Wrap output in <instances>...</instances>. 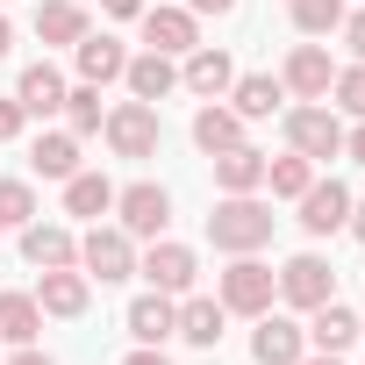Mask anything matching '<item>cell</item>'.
Listing matches in <instances>:
<instances>
[{"instance_id":"obj_22","label":"cell","mask_w":365,"mask_h":365,"mask_svg":"<svg viewBox=\"0 0 365 365\" xmlns=\"http://www.w3.org/2000/svg\"><path fill=\"white\" fill-rule=\"evenodd\" d=\"M65 215H79V222L115 215V179H101V172H72V179H65Z\"/></svg>"},{"instance_id":"obj_34","label":"cell","mask_w":365,"mask_h":365,"mask_svg":"<svg viewBox=\"0 0 365 365\" xmlns=\"http://www.w3.org/2000/svg\"><path fill=\"white\" fill-rule=\"evenodd\" d=\"M336 36H344L351 65H365V8H358V15H344V22H336Z\"/></svg>"},{"instance_id":"obj_30","label":"cell","mask_w":365,"mask_h":365,"mask_svg":"<svg viewBox=\"0 0 365 365\" xmlns=\"http://www.w3.org/2000/svg\"><path fill=\"white\" fill-rule=\"evenodd\" d=\"M58 115H65V129H72V136H93V129L108 122L101 86H86V79H79V86H65V108H58Z\"/></svg>"},{"instance_id":"obj_44","label":"cell","mask_w":365,"mask_h":365,"mask_svg":"<svg viewBox=\"0 0 365 365\" xmlns=\"http://www.w3.org/2000/svg\"><path fill=\"white\" fill-rule=\"evenodd\" d=\"M358 336H365V315H358Z\"/></svg>"},{"instance_id":"obj_6","label":"cell","mask_w":365,"mask_h":365,"mask_svg":"<svg viewBox=\"0 0 365 365\" xmlns=\"http://www.w3.org/2000/svg\"><path fill=\"white\" fill-rule=\"evenodd\" d=\"M279 301H287V308H322V301H336V265H329L322 251L287 258V265H279Z\"/></svg>"},{"instance_id":"obj_39","label":"cell","mask_w":365,"mask_h":365,"mask_svg":"<svg viewBox=\"0 0 365 365\" xmlns=\"http://www.w3.org/2000/svg\"><path fill=\"white\" fill-rule=\"evenodd\" d=\"M8 365H51V351H36V344H15V358Z\"/></svg>"},{"instance_id":"obj_2","label":"cell","mask_w":365,"mask_h":365,"mask_svg":"<svg viewBox=\"0 0 365 365\" xmlns=\"http://www.w3.org/2000/svg\"><path fill=\"white\" fill-rule=\"evenodd\" d=\"M215 301H222V315H265L279 301V272L258 251H244V258H230V272H215Z\"/></svg>"},{"instance_id":"obj_23","label":"cell","mask_w":365,"mask_h":365,"mask_svg":"<svg viewBox=\"0 0 365 365\" xmlns=\"http://www.w3.org/2000/svg\"><path fill=\"white\" fill-rule=\"evenodd\" d=\"M230 101H237V115H244V122H272V115H279V101H287V86H279L272 72H244V79L230 86Z\"/></svg>"},{"instance_id":"obj_38","label":"cell","mask_w":365,"mask_h":365,"mask_svg":"<svg viewBox=\"0 0 365 365\" xmlns=\"http://www.w3.org/2000/svg\"><path fill=\"white\" fill-rule=\"evenodd\" d=\"M344 158H351V165H365V122H358V129H344Z\"/></svg>"},{"instance_id":"obj_25","label":"cell","mask_w":365,"mask_h":365,"mask_svg":"<svg viewBox=\"0 0 365 365\" xmlns=\"http://www.w3.org/2000/svg\"><path fill=\"white\" fill-rule=\"evenodd\" d=\"M172 336H187L194 351H215V344H222V301H201V294L179 301V329H172Z\"/></svg>"},{"instance_id":"obj_13","label":"cell","mask_w":365,"mask_h":365,"mask_svg":"<svg viewBox=\"0 0 365 365\" xmlns=\"http://www.w3.org/2000/svg\"><path fill=\"white\" fill-rule=\"evenodd\" d=\"M86 301H93V279H86L79 265H58V272H43V279H36V308H43V315H58V322H79V315H86Z\"/></svg>"},{"instance_id":"obj_16","label":"cell","mask_w":365,"mask_h":365,"mask_svg":"<svg viewBox=\"0 0 365 365\" xmlns=\"http://www.w3.org/2000/svg\"><path fill=\"white\" fill-rule=\"evenodd\" d=\"M122 329H129V336H136V344H165V336H172V329H179V301H172V294H158V287H150V294H136V301H129V308H122Z\"/></svg>"},{"instance_id":"obj_19","label":"cell","mask_w":365,"mask_h":365,"mask_svg":"<svg viewBox=\"0 0 365 365\" xmlns=\"http://www.w3.org/2000/svg\"><path fill=\"white\" fill-rule=\"evenodd\" d=\"M215 187H222V194H258V187H265V150H251V143L215 150Z\"/></svg>"},{"instance_id":"obj_18","label":"cell","mask_w":365,"mask_h":365,"mask_svg":"<svg viewBox=\"0 0 365 365\" xmlns=\"http://www.w3.org/2000/svg\"><path fill=\"white\" fill-rule=\"evenodd\" d=\"M15 101H22V115H58V108H65V72H58L51 58L22 65V79H15Z\"/></svg>"},{"instance_id":"obj_40","label":"cell","mask_w":365,"mask_h":365,"mask_svg":"<svg viewBox=\"0 0 365 365\" xmlns=\"http://www.w3.org/2000/svg\"><path fill=\"white\" fill-rule=\"evenodd\" d=\"M187 8H194V15H230L237 0H187Z\"/></svg>"},{"instance_id":"obj_8","label":"cell","mask_w":365,"mask_h":365,"mask_svg":"<svg viewBox=\"0 0 365 365\" xmlns=\"http://www.w3.org/2000/svg\"><path fill=\"white\" fill-rule=\"evenodd\" d=\"M115 222H122L129 237H165V222H172V194L150 187V179H136V187H115Z\"/></svg>"},{"instance_id":"obj_36","label":"cell","mask_w":365,"mask_h":365,"mask_svg":"<svg viewBox=\"0 0 365 365\" xmlns=\"http://www.w3.org/2000/svg\"><path fill=\"white\" fill-rule=\"evenodd\" d=\"M101 15H108V22H136V15H143V0H101Z\"/></svg>"},{"instance_id":"obj_26","label":"cell","mask_w":365,"mask_h":365,"mask_svg":"<svg viewBox=\"0 0 365 365\" xmlns=\"http://www.w3.org/2000/svg\"><path fill=\"white\" fill-rule=\"evenodd\" d=\"M93 22H86V8H79V0H43V8H36V36L43 43H79Z\"/></svg>"},{"instance_id":"obj_27","label":"cell","mask_w":365,"mask_h":365,"mask_svg":"<svg viewBox=\"0 0 365 365\" xmlns=\"http://www.w3.org/2000/svg\"><path fill=\"white\" fill-rule=\"evenodd\" d=\"M265 187H272L279 201H301V194L315 187V158H301V150H287V158H265Z\"/></svg>"},{"instance_id":"obj_37","label":"cell","mask_w":365,"mask_h":365,"mask_svg":"<svg viewBox=\"0 0 365 365\" xmlns=\"http://www.w3.org/2000/svg\"><path fill=\"white\" fill-rule=\"evenodd\" d=\"M122 365H172V358H165V344H136Z\"/></svg>"},{"instance_id":"obj_29","label":"cell","mask_w":365,"mask_h":365,"mask_svg":"<svg viewBox=\"0 0 365 365\" xmlns=\"http://www.w3.org/2000/svg\"><path fill=\"white\" fill-rule=\"evenodd\" d=\"M194 143L215 158V150H230V143H244V115L237 108H201L194 115Z\"/></svg>"},{"instance_id":"obj_32","label":"cell","mask_w":365,"mask_h":365,"mask_svg":"<svg viewBox=\"0 0 365 365\" xmlns=\"http://www.w3.org/2000/svg\"><path fill=\"white\" fill-rule=\"evenodd\" d=\"M287 8H294V29L301 36H329L351 8H344V0H287Z\"/></svg>"},{"instance_id":"obj_35","label":"cell","mask_w":365,"mask_h":365,"mask_svg":"<svg viewBox=\"0 0 365 365\" xmlns=\"http://www.w3.org/2000/svg\"><path fill=\"white\" fill-rule=\"evenodd\" d=\"M29 129V115H22V101H0V143H15Z\"/></svg>"},{"instance_id":"obj_9","label":"cell","mask_w":365,"mask_h":365,"mask_svg":"<svg viewBox=\"0 0 365 365\" xmlns=\"http://www.w3.org/2000/svg\"><path fill=\"white\" fill-rule=\"evenodd\" d=\"M329 79H336V65H329L322 43H294L287 65H279V86H287L294 101H329Z\"/></svg>"},{"instance_id":"obj_41","label":"cell","mask_w":365,"mask_h":365,"mask_svg":"<svg viewBox=\"0 0 365 365\" xmlns=\"http://www.w3.org/2000/svg\"><path fill=\"white\" fill-rule=\"evenodd\" d=\"M344 230H351V237L365 244V201H351V222H344Z\"/></svg>"},{"instance_id":"obj_31","label":"cell","mask_w":365,"mask_h":365,"mask_svg":"<svg viewBox=\"0 0 365 365\" xmlns=\"http://www.w3.org/2000/svg\"><path fill=\"white\" fill-rule=\"evenodd\" d=\"M36 222V187L29 179H0V230H29Z\"/></svg>"},{"instance_id":"obj_28","label":"cell","mask_w":365,"mask_h":365,"mask_svg":"<svg viewBox=\"0 0 365 365\" xmlns=\"http://www.w3.org/2000/svg\"><path fill=\"white\" fill-rule=\"evenodd\" d=\"M36 329H43L36 294H0V344H36Z\"/></svg>"},{"instance_id":"obj_43","label":"cell","mask_w":365,"mask_h":365,"mask_svg":"<svg viewBox=\"0 0 365 365\" xmlns=\"http://www.w3.org/2000/svg\"><path fill=\"white\" fill-rule=\"evenodd\" d=\"M301 365H344V358H336V351H315V358H301Z\"/></svg>"},{"instance_id":"obj_33","label":"cell","mask_w":365,"mask_h":365,"mask_svg":"<svg viewBox=\"0 0 365 365\" xmlns=\"http://www.w3.org/2000/svg\"><path fill=\"white\" fill-rule=\"evenodd\" d=\"M329 93H336V108H344V115H358V122H365V65H344V72L329 79Z\"/></svg>"},{"instance_id":"obj_1","label":"cell","mask_w":365,"mask_h":365,"mask_svg":"<svg viewBox=\"0 0 365 365\" xmlns=\"http://www.w3.org/2000/svg\"><path fill=\"white\" fill-rule=\"evenodd\" d=\"M272 208L258 201V194H222L215 201V215H208V244L222 251V258H244V251H265L272 244Z\"/></svg>"},{"instance_id":"obj_21","label":"cell","mask_w":365,"mask_h":365,"mask_svg":"<svg viewBox=\"0 0 365 365\" xmlns=\"http://www.w3.org/2000/svg\"><path fill=\"white\" fill-rule=\"evenodd\" d=\"M122 79H129V101H150V108H158V101L179 86V65H172L165 51H143V58H129Z\"/></svg>"},{"instance_id":"obj_12","label":"cell","mask_w":365,"mask_h":365,"mask_svg":"<svg viewBox=\"0 0 365 365\" xmlns=\"http://www.w3.org/2000/svg\"><path fill=\"white\" fill-rule=\"evenodd\" d=\"M294 208H301V230H308V237H336V230L351 222V187H344V179H315Z\"/></svg>"},{"instance_id":"obj_20","label":"cell","mask_w":365,"mask_h":365,"mask_svg":"<svg viewBox=\"0 0 365 365\" xmlns=\"http://www.w3.org/2000/svg\"><path fill=\"white\" fill-rule=\"evenodd\" d=\"M29 165H36V179H58V187H65V179L79 172V136L72 129H43L29 143Z\"/></svg>"},{"instance_id":"obj_4","label":"cell","mask_w":365,"mask_h":365,"mask_svg":"<svg viewBox=\"0 0 365 365\" xmlns=\"http://www.w3.org/2000/svg\"><path fill=\"white\" fill-rule=\"evenodd\" d=\"M287 150H301V158H344V122H336V108H322V101H308V108H287Z\"/></svg>"},{"instance_id":"obj_24","label":"cell","mask_w":365,"mask_h":365,"mask_svg":"<svg viewBox=\"0 0 365 365\" xmlns=\"http://www.w3.org/2000/svg\"><path fill=\"white\" fill-rule=\"evenodd\" d=\"M358 336V315L344 308V301H322V308H308V344L315 351H336L344 358V344Z\"/></svg>"},{"instance_id":"obj_42","label":"cell","mask_w":365,"mask_h":365,"mask_svg":"<svg viewBox=\"0 0 365 365\" xmlns=\"http://www.w3.org/2000/svg\"><path fill=\"white\" fill-rule=\"evenodd\" d=\"M8 43H15V22H8V15H0V58H8Z\"/></svg>"},{"instance_id":"obj_7","label":"cell","mask_w":365,"mask_h":365,"mask_svg":"<svg viewBox=\"0 0 365 365\" xmlns=\"http://www.w3.org/2000/svg\"><path fill=\"white\" fill-rule=\"evenodd\" d=\"M136 272H143L158 294H172V301H179V294H194V279H201V258H194L187 244H172V237H150V251L136 258Z\"/></svg>"},{"instance_id":"obj_5","label":"cell","mask_w":365,"mask_h":365,"mask_svg":"<svg viewBox=\"0 0 365 365\" xmlns=\"http://www.w3.org/2000/svg\"><path fill=\"white\" fill-rule=\"evenodd\" d=\"M101 129H108V150H115V158H158V136H165L150 101H122V108H108Z\"/></svg>"},{"instance_id":"obj_10","label":"cell","mask_w":365,"mask_h":365,"mask_svg":"<svg viewBox=\"0 0 365 365\" xmlns=\"http://www.w3.org/2000/svg\"><path fill=\"white\" fill-rule=\"evenodd\" d=\"M251 358L258 365H301L308 358V329L294 322V315H258V329H251Z\"/></svg>"},{"instance_id":"obj_15","label":"cell","mask_w":365,"mask_h":365,"mask_svg":"<svg viewBox=\"0 0 365 365\" xmlns=\"http://www.w3.org/2000/svg\"><path fill=\"white\" fill-rule=\"evenodd\" d=\"M72 58H79V79H86V86H108V79L129 72V51H122V36H108V29H86V36L72 43Z\"/></svg>"},{"instance_id":"obj_14","label":"cell","mask_w":365,"mask_h":365,"mask_svg":"<svg viewBox=\"0 0 365 365\" xmlns=\"http://www.w3.org/2000/svg\"><path fill=\"white\" fill-rule=\"evenodd\" d=\"M179 86H187V93H201V101H222V93L237 86V65H230V51H215V43H194V51H187V65H179Z\"/></svg>"},{"instance_id":"obj_17","label":"cell","mask_w":365,"mask_h":365,"mask_svg":"<svg viewBox=\"0 0 365 365\" xmlns=\"http://www.w3.org/2000/svg\"><path fill=\"white\" fill-rule=\"evenodd\" d=\"M22 258H29L36 272H58V265H79V237H72L65 222H29V230H22Z\"/></svg>"},{"instance_id":"obj_11","label":"cell","mask_w":365,"mask_h":365,"mask_svg":"<svg viewBox=\"0 0 365 365\" xmlns=\"http://www.w3.org/2000/svg\"><path fill=\"white\" fill-rule=\"evenodd\" d=\"M136 22H143V43L165 51V58H187V51L201 43V15H194V8H143Z\"/></svg>"},{"instance_id":"obj_3","label":"cell","mask_w":365,"mask_h":365,"mask_svg":"<svg viewBox=\"0 0 365 365\" xmlns=\"http://www.w3.org/2000/svg\"><path fill=\"white\" fill-rule=\"evenodd\" d=\"M79 272L101 279V287H108V279H129V272H136V237H129L122 222H108V230L93 222V230L79 237Z\"/></svg>"}]
</instances>
